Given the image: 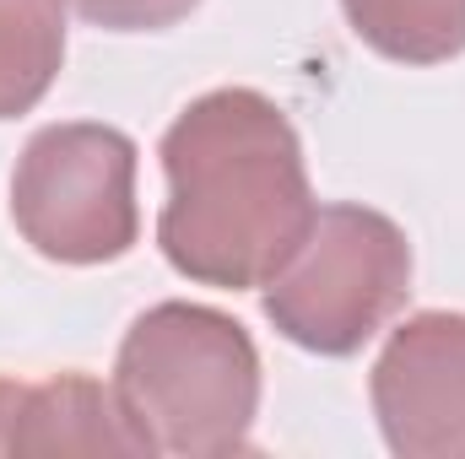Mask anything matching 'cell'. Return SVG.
I'll return each instance as SVG.
<instances>
[{
  "label": "cell",
  "mask_w": 465,
  "mask_h": 459,
  "mask_svg": "<svg viewBox=\"0 0 465 459\" xmlns=\"http://www.w3.org/2000/svg\"><path fill=\"white\" fill-rule=\"evenodd\" d=\"M157 157L168 173L157 243L201 287H265L320 211L292 119L254 87L195 98Z\"/></svg>",
  "instance_id": "obj_1"
},
{
  "label": "cell",
  "mask_w": 465,
  "mask_h": 459,
  "mask_svg": "<svg viewBox=\"0 0 465 459\" xmlns=\"http://www.w3.org/2000/svg\"><path fill=\"white\" fill-rule=\"evenodd\" d=\"M114 395L146 438V454H249V427L260 411V351L223 308L157 303L119 341Z\"/></svg>",
  "instance_id": "obj_2"
},
{
  "label": "cell",
  "mask_w": 465,
  "mask_h": 459,
  "mask_svg": "<svg viewBox=\"0 0 465 459\" xmlns=\"http://www.w3.org/2000/svg\"><path fill=\"white\" fill-rule=\"evenodd\" d=\"M411 292V243L384 211L320 206L265 281V319L303 351L351 356Z\"/></svg>",
  "instance_id": "obj_3"
},
{
  "label": "cell",
  "mask_w": 465,
  "mask_h": 459,
  "mask_svg": "<svg viewBox=\"0 0 465 459\" xmlns=\"http://www.w3.org/2000/svg\"><path fill=\"white\" fill-rule=\"evenodd\" d=\"M11 222L60 265H109L135 249V141L114 124H44L11 173Z\"/></svg>",
  "instance_id": "obj_4"
},
{
  "label": "cell",
  "mask_w": 465,
  "mask_h": 459,
  "mask_svg": "<svg viewBox=\"0 0 465 459\" xmlns=\"http://www.w3.org/2000/svg\"><path fill=\"white\" fill-rule=\"evenodd\" d=\"M368 400L390 454L465 459V314H411L373 362Z\"/></svg>",
  "instance_id": "obj_5"
},
{
  "label": "cell",
  "mask_w": 465,
  "mask_h": 459,
  "mask_svg": "<svg viewBox=\"0 0 465 459\" xmlns=\"http://www.w3.org/2000/svg\"><path fill=\"white\" fill-rule=\"evenodd\" d=\"M5 454H146V438L98 378L60 373L22 384L11 405Z\"/></svg>",
  "instance_id": "obj_6"
},
{
  "label": "cell",
  "mask_w": 465,
  "mask_h": 459,
  "mask_svg": "<svg viewBox=\"0 0 465 459\" xmlns=\"http://www.w3.org/2000/svg\"><path fill=\"white\" fill-rule=\"evenodd\" d=\"M65 65V0H0V119L44 103Z\"/></svg>",
  "instance_id": "obj_7"
},
{
  "label": "cell",
  "mask_w": 465,
  "mask_h": 459,
  "mask_svg": "<svg viewBox=\"0 0 465 459\" xmlns=\"http://www.w3.org/2000/svg\"><path fill=\"white\" fill-rule=\"evenodd\" d=\"M351 33L395 65H444L465 49V0H341Z\"/></svg>",
  "instance_id": "obj_8"
},
{
  "label": "cell",
  "mask_w": 465,
  "mask_h": 459,
  "mask_svg": "<svg viewBox=\"0 0 465 459\" xmlns=\"http://www.w3.org/2000/svg\"><path fill=\"white\" fill-rule=\"evenodd\" d=\"M93 27H109V33H157V27H173L184 22L201 0H71Z\"/></svg>",
  "instance_id": "obj_9"
},
{
  "label": "cell",
  "mask_w": 465,
  "mask_h": 459,
  "mask_svg": "<svg viewBox=\"0 0 465 459\" xmlns=\"http://www.w3.org/2000/svg\"><path fill=\"white\" fill-rule=\"evenodd\" d=\"M16 378H0V454H5V433H11V405H16Z\"/></svg>",
  "instance_id": "obj_10"
}]
</instances>
